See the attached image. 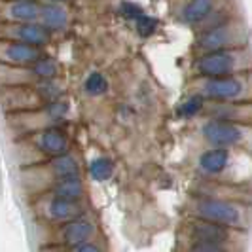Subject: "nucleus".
<instances>
[{"mask_svg": "<svg viewBox=\"0 0 252 252\" xmlns=\"http://www.w3.org/2000/svg\"><path fill=\"white\" fill-rule=\"evenodd\" d=\"M207 104H209V101L203 97L201 93H191L177 106V116L178 118H184V120L195 118L199 114H205Z\"/></svg>", "mask_w": 252, "mask_h": 252, "instance_id": "nucleus-19", "label": "nucleus"}, {"mask_svg": "<svg viewBox=\"0 0 252 252\" xmlns=\"http://www.w3.org/2000/svg\"><path fill=\"white\" fill-rule=\"evenodd\" d=\"M215 10V0H188L182 10V21L188 25L203 23Z\"/></svg>", "mask_w": 252, "mask_h": 252, "instance_id": "nucleus-17", "label": "nucleus"}, {"mask_svg": "<svg viewBox=\"0 0 252 252\" xmlns=\"http://www.w3.org/2000/svg\"><path fill=\"white\" fill-rule=\"evenodd\" d=\"M66 252H102V251L99 245H95L93 241H89V243L78 245V247H70V249H66Z\"/></svg>", "mask_w": 252, "mask_h": 252, "instance_id": "nucleus-26", "label": "nucleus"}, {"mask_svg": "<svg viewBox=\"0 0 252 252\" xmlns=\"http://www.w3.org/2000/svg\"><path fill=\"white\" fill-rule=\"evenodd\" d=\"M36 211L46 222L55 224V226L64 224V222H70V220H74L78 216L86 215L82 203L66 201V199L55 197V195H50V193H46L44 197H40V201L36 205Z\"/></svg>", "mask_w": 252, "mask_h": 252, "instance_id": "nucleus-10", "label": "nucleus"}, {"mask_svg": "<svg viewBox=\"0 0 252 252\" xmlns=\"http://www.w3.org/2000/svg\"><path fill=\"white\" fill-rule=\"evenodd\" d=\"M42 8L34 0H10L4 8V17L15 23H34L40 19Z\"/></svg>", "mask_w": 252, "mask_h": 252, "instance_id": "nucleus-15", "label": "nucleus"}, {"mask_svg": "<svg viewBox=\"0 0 252 252\" xmlns=\"http://www.w3.org/2000/svg\"><path fill=\"white\" fill-rule=\"evenodd\" d=\"M84 91L91 97H101L108 91V80L102 72H91L84 82Z\"/></svg>", "mask_w": 252, "mask_h": 252, "instance_id": "nucleus-22", "label": "nucleus"}, {"mask_svg": "<svg viewBox=\"0 0 252 252\" xmlns=\"http://www.w3.org/2000/svg\"><path fill=\"white\" fill-rule=\"evenodd\" d=\"M135 29H137V32H139L142 38H148L156 32V29H158V19H154L150 15H144V13H142L139 19H135Z\"/></svg>", "mask_w": 252, "mask_h": 252, "instance_id": "nucleus-24", "label": "nucleus"}, {"mask_svg": "<svg viewBox=\"0 0 252 252\" xmlns=\"http://www.w3.org/2000/svg\"><path fill=\"white\" fill-rule=\"evenodd\" d=\"M184 237L188 243L195 241V243H222V245H235L237 239L241 237L239 229L222 226L216 222H209L203 218H189L184 226Z\"/></svg>", "mask_w": 252, "mask_h": 252, "instance_id": "nucleus-7", "label": "nucleus"}, {"mask_svg": "<svg viewBox=\"0 0 252 252\" xmlns=\"http://www.w3.org/2000/svg\"><path fill=\"white\" fill-rule=\"evenodd\" d=\"M122 13H124L126 17H129V19H139V17L144 12L140 10V6H137V4H131V2H124V4H122Z\"/></svg>", "mask_w": 252, "mask_h": 252, "instance_id": "nucleus-25", "label": "nucleus"}, {"mask_svg": "<svg viewBox=\"0 0 252 252\" xmlns=\"http://www.w3.org/2000/svg\"><path fill=\"white\" fill-rule=\"evenodd\" d=\"M44 193H50V195H55V197H61V199H66V201H78L82 203L84 195H86V186H84V180L82 177H70V178H63L59 182H55L50 189H46Z\"/></svg>", "mask_w": 252, "mask_h": 252, "instance_id": "nucleus-16", "label": "nucleus"}, {"mask_svg": "<svg viewBox=\"0 0 252 252\" xmlns=\"http://www.w3.org/2000/svg\"><path fill=\"white\" fill-rule=\"evenodd\" d=\"M199 133L209 146L252 154V126L249 124L207 118L199 127Z\"/></svg>", "mask_w": 252, "mask_h": 252, "instance_id": "nucleus-3", "label": "nucleus"}, {"mask_svg": "<svg viewBox=\"0 0 252 252\" xmlns=\"http://www.w3.org/2000/svg\"><path fill=\"white\" fill-rule=\"evenodd\" d=\"M53 2H63V0H53Z\"/></svg>", "mask_w": 252, "mask_h": 252, "instance_id": "nucleus-27", "label": "nucleus"}, {"mask_svg": "<svg viewBox=\"0 0 252 252\" xmlns=\"http://www.w3.org/2000/svg\"><path fill=\"white\" fill-rule=\"evenodd\" d=\"M186 252H233L231 245L222 243H195L191 241L186 245Z\"/></svg>", "mask_w": 252, "mask_h": 252, "instance_id": "nucleus-23", "label": "nucleus"}, {"mask_svg": "<svg viewBox=\"0 0 252 252\" xmlns=\"http://www.w3.org/2000/svg\"><path fill=\"white\" fill-rule=\"evenodd\" d=\"M44 57L38 46H31L25 42L4 40L2 44V63L12 66H31Z\"/></svg>", "mask_w": 252, "mask_h": 252, "instance_id": "nucleus-12", "label": "nucleus"}, {"mask_svg": "<svg viewBox=\"0 0 252 252\" xmlns=\"http://www.w3.org/2000/svg\"><path fill=\"white\" fill-rule=\"evenodd\" d=\"M89 177L95 182H104L114 175V161L110 158H104V156H99L95 159L89 161Z\"/></svg>", "mask_w": 252, "mask_h": 252, "instance_id": "nucleus-21", "label": "nucleus"}, {"mask_svg": "<svg viewBox=\"0 0 252 252\" xmlns=\"http://www.w3.org/2000/svg\"><path fill=\"white\" fill-rule=\"evenodd\" d=\"M209 102H251L252 70L218 78H199V89Z\"/></svg>", "mask_w": 252, "mask_h": 252, "instance_id": "nucleus-4", "label": "nucleus"}, {"mask_svg": "<svg viewBox=\"0 0 252 252\" xmlns=\"http://www.w3.org/2000/svg\"><path fill=\"white\" fill-rule=\"evenodd\" d=\"M237 152L241 150H229V148H216L211 146L201 156L197 158V169L199 173L209 178H220L231 173V169H235L239 163Z\"/></svg>", "mask_w": 252, "mask_h": 252, "instance_id": "nucleus-9", "label": "nucleus"}, {"mask_svg": "<svg viewBox=\"0 0 252 252\" xmlns=\"http://www.w3.org/2000/svg\"><path fill=\"white\" fill-rule=\"evenodd\" d=\"M40 21H42L44 27L53 29V31L64 29L66 23H68V13H66V10H64L63 6H59V4H48V6H44L42 12H40Z\"/></svg>", "mask_w": 252, "mask_h": 252, "instance_id": "nucleus-18", "label": "nucleus"}, {"mask_svg": "<svg viewBox=\"0 0 252 252\" xmlns=\"http://www.w3.org/2000/svg\"><path fill=\"white\" fill-rule=\"evenodd\" d=\"M249 32L237 21H224L213 27L203 29L195 38V50L199 53L218 50H233V48H247Z\"/></svg>", "mask_w": 252, "mask_h": 252, "instance_id": "nucleus-5", "label": "nucleus"}, {"mask_svg": "<svg viewBox=\"0 0 252 252\" xmlns=\"http://www.w3.org/2000/svg\"><path fill=\"white\" fill-rule=\"evenodd\" d=\"M189 215L193 218H203L239 231H245L251 226V209L231 197H216L203 193L193 199L189 207Z\"/></svg>", "mask_w": 252, "mask_h": 252, "instance_id": "nucleus-1", "label": "nucleus"}, {"mask_svg": "<svg viewBox=\"0 0 252 252\" xmlns=\"http://www.w3.org/2000/svg\"><path fill=\"white\" fill-rule=\"evenodd\" d=\"M27 146H31L29 150L36 152L40 158H57L64 156L70 150V139L61 127L50 126L42 127L36 131H31V135L25 139Z\"/></svg>", "mask_w": 252, "mask_h": 252, "instance_id": "nucleus-8", "label": "nucleus"}, {"mask_svg": "<svg viewBox=\"0 0 252 252\" xmlns=\"http://www.w3.org/2000/svg\"><path fill=\"white\" fill-rule=\"evenodd\" d=\"M207 118L249 124L252 126V101L251 102H209L207 104Z\"/></svg>", "mask_w": 252, "mask_h": 252, "instance_id": "nucleus-13", "label": "nucleus"}, {"mask_svg": "<svg viewBox=\"0 0 252 252\" xmlns=\"http://www.w3.org/2000/svg\"><path fill=\"white\" fill-rule=\"evenodd\" d=\"M4 40L25 42L31 46H46L50 42V29L38 23H17L10 29V34H4Z\"/></svg>", "mask_w": 252, "mask_h": 252, "instance_id": "nucleus-14", "label": "nucleus"}, {"mask_svg": "<svg viewBox=\"0 0 252 252\" xmlns=\"http://www.w3.org/2000/svg\"><path fill=\"white\" fill-rule=\"evenodd\" d=\"M27 68H29L34 82H38V80H55V76L59 74V64L51 57H42L40 61L27 66Z\"/></svg>", "mask_w": 252, "mask_h": 252, "instance_id": "nucleus-20", "label": "nucleus"}, {"mask_svg": "<svg viewBox=\"0 0 252 252\" xmlns=\"http://www.w3.org/2000/svg\"><path fill=\"white\" fill-rule=\"evenodd\" d=\"M23 178L29 180V186L31 184H40L44 182V191L50 189L55 182L63 180V178L78 177L80 175V161L78 158L72 156L70 152L64 154V156H57V158H51L46 161H38L34 165H29L25 171Z\"/></svg>", "mask_w": 252, "mask_h": 252, "instance_id": "nucleus-6", "label": "nucleus"}, {"mask_svg": "<svg viewBox=\"0 0 252 252\" xmlns=\"http://www.w3.org/2000/svg\"><path fill=\"white\" fill-rule=\"evenodd\" d=\"M95 233H97V224L93 222V218L82 215L74 220H70V222L59 224L53 237H55V245L70 249V247L89 243L95 237Z\"/></svg>", "mask_w": 252, "mask_h": 252, "instance_id": "nucleus-11", "label": "nucleus"}, {"mask_svg": "<svg viewBox=\"0 0 252 252\" xmlns=\"http://www.w3.org/2000/svg\"><path fill=\"white\" fill-rule=\"evenodd\" d=\"M193 74L197 78H218L252 70V53L247 48L218 50L199 53L193 59Z\"/></svg>", "mask_w": 252, "mask_h": 252, "instance_id": "nucleus-2", "label": "nucleus"}]
</instances>
